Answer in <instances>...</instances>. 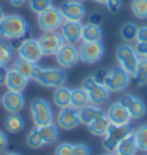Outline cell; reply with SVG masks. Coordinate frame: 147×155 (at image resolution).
I'll list each match as a JSON object with an SVG mask.
<instances>
[{
    "mask_svg": "<svg viewBox=\"0 0 147 155\" xmlns=\"http://www.w3.org/2000/svg\"><path fill=\"white\" fill-rule=\"evenodd\" d=\"M0 38L15 40V38H32V30L27 21L21 15H5L0 21Z\"/></svg>",
    "mask_w": 147,
    "mask_h": 155,
    "instance_id": "1",
    "label": "cell"
},
{
    "mask_svg": "<svg viewBox=\"0 0 147 155\" xmlns=\"http://www.w3.org/2000/svg\"><path fill=\"white\" fill-rule=\"evenodd\" d=\"M33 81L40 84L41 87H46V89H57L65 86V81H67V74H65V70L64 68H43L40 67L37 74H35Z\"/></svg>",
    "mask_w": 147,
    "mask_h": 155,
    "instance_id": "2",
    "label": "cell"
},
{
    "mask_svg": "<svg viewBox=\"0 0 147 155\" xmlns=\"http://www.w3.org/2000/svg\"><path fill=\"white\" fill-rule=\"evenodd\" d=\"M116 59H117V65L122 70H125L130 76L135 74L138 63H139V55L133 45H130V43L120 45L116 51Z\"/></svg>",
    "mask_w": 147,
    "mask_h": 155,
    "instance_id": "3",
    "label": "cell"
},
{
    "mask_svg": "<svg viewBox=\"0 0 147 155\" xmlns=\"http://www.w3.org/2000/svg\"><path fill=\"white\" fill-rule=\"evenodd\" d=\"M30 116L35 127H43L54 122L52 108L44 98H35L30 103Z\"/></svg>",
    "mask_w": 147,
    "mask_h": 155,
    "instance_id": "4",
    "label": "cell"
},
{
    "mask_svg": "<svg viewBox=\"0 0 147 155\" xmlns=\"http://www.w3.org/2000/svg\"><path fill=\"white\" fill-rule=\"evenodd\" d=\"M131 131H133L131 125H114V124H111L108 131L104 133V136H103V149L106 152L114 153L117 146L120 144V141L127 135H130Z\"/></svg>",
    "mask_w": 147,
    "mask_h": 155,
    "instance_id": "5",
    "label": "cell"
},
{
    "mask_svg": "<svg viewBox=\"0 0 147 155\" xmlns=\"http://www.w3.org/2000/svg\"><path fill=\"white\" fill-rule=\"evenodd\" d=\"M130 81H131V76L117 65V67L109 70L108 78H106V81H104V87H106L111 94H119V92H123V90L130 86Z\"/></svg>",
    "mask_w": 147,
    "mask_h": 155,
    "instance_id": "6",
    "label": "cell"
},
{
    "mask_svg": "<svg viewBox=\"0 0 147 155\" xmlns=\"http://www.w3.org/2000/svg\"><path fill=\"white\" fill-rule=\"evenodd\" d=\"M37 21H38V27L43 32H55V30H60L65 19H64V15H62L60 8H55L52 5L46 11L40 13Z\"/></svg>",
    "mask_w": 147,
    "mask_h": 155,
    "instance_id": "7",
    "label": "cell"
},
{
    "mask_svg": "<svg viewBox=\"0 0 147 155\" xmlns=\"http://www.w3.org/2000/svg\"><path fill=\"white\" fill-rule=\"evenodd\" d=\"M82 87L86 89V92H87V95L90 98V103H92V104L101 106V104H104L109 100L111 92L103 86V84L96 82L93 79V76H87L86 79L82 81Z\"/></svg>",
    "mask_w": 147,
    "mask_h": 155,
    "instance_id": "8",
    "label": "cell"
},
{
    "mask_svg": "<svg viewBox=\"0 0 147 155\" xmlns=\"http://www.w3.org/2000/svg\"><path fill=\"white\" fill-rule=\"evenodd\" d=\"M104 55V45L103 41H82L79 46V60L84 63H96Z\"/></svg>",
    "mask_w": 147,
    "mask_h": 155,
    "instance_id": "9",
    "label": "cell"
},
{
    "mask_svg": "<svg viewBox=\"0 0 147 155\" xmlns=\"http://www.w3.org/2000/svg\"><path fill=\"white\" fill-rule=\"evenodd\" d=\"M38 43H40V48L43 51V55L44 57H51V55H55L57 51L62 48V45L65 43L64 37L59 30L55 32H43V35L38 38Z\"/></svg>",
    "mask_w": 147,
    "mask_h": 155,
    "instance_id": "10",
    "label": "cell"
},
{
    "mask_svg": "<svg viewBox=\"0 0 147 155\" xmlns=\"http://www.w3.org/2000/svg\"><path fill=\"white\" fill-rule=\"evenodd\" d=\"M55 60H57V65L64 70L73 68L79 62V48H76V45L73 43H64L55 54Z\"/></svg>",
    "mask_w": 147,
    "mask_h": 155,
    "instance_id": "11",
    "label": "cell"
},
{
    "mask_svg": "<svg viewBox=\"0 0 147 155\" xmlns=\"http://www.w3.org/2000/svg\"><path fill=\"white\" fill-rule=\"evenodd\" d=\"M18 55H19V59L29 60V62H33V63H38L41 59L44 57L37 38H27V40H24L22 45L18 48Z\"/></svg>",
    "mask_w": 147,
    "mask_h": 155,
    "instance_id": "12",
    "label": "cell"
},
{
    "mask_svg": "<svg viewBox=\"0 0 147 155\" xmlns=\"http://www.w3.org/2000/svg\"><path fill=\"white\" fill-rule=\"evenodd\" d=\"M119 101H120L123 106L128 109V112H130V116H131L133 120H139V119H142L145 116V112H147L145 103L139 97H136V95L123 94V95H120Z\"/></svg>",
    "mask_w": 147,
    "mask_h": 155,
    "instance_id": "13",
    "label": "cell"
},
{
    "mask_svg": "<svg viewBox=\"0 0 147 155\" xmlns=\"http://www.w3.org/2000/svg\"><path fill=\"white\" fill-rule=\"evenodd\" d=\"M81 125V120H79V112L78 109H74L71 106L68 108H62L57 114V127L60 130H74L76 127Z\"/></svg>",
    "mask_w": 147,
    "mask_h": 155,
    "instance_id": "14",
    "label": "cell"
},
{
    "mask_svg": "<svg viewBox=\"0 0 147 155\" xmlns=\"http://www.w3.org/2000/svg\"><path fill=\"white\" fill-rule=\"evenodd\" d=\"M106 117L109 119V122L114 124V125H130L131 120H133L131 116H130V112H128V109L125 108L119 100L114 101V103L108 108Z\"/></svg>",
    "mask_w": 147,
    "mask_h": 155,
    "instance_id": "15",
    "label": "cell"
},
{
    "mask_svg": "<svg viewBox=\"0 0 147 155\" xmlns=\"http://www.w3.org/2000/svg\"><path fill=\"white\" fill-rule=\"evenodd\" d=\"M2 108L11 114V112H21L25 108V98L22 92H11L6 90L2 95Z\"/></svg>",
    "mask_w": 147,
    "mask_h": 155,
    "instance_id": "16",
    "label": "cell"
},
{
    "mask_svg": "<svg viewBox=\"0 0 147 155\" xmlns=\"http://www.w3.org/2000/svg\"><path fill=\"white\" fill-rule=\"evenodd\" d=\"M82 27H84V24L81 21H64V24L60 27V33L64 37L65 43L76 45L78 41H81Z\"/></svg>",
    "mask_w": 147,
    "mask_h": 155,
    "instance_id": "17",
    "label": "cell"
},
{
    "mask_svg": "<svg viewBox=\"0 0 147 155\" xmlns=\"http://www.w3.org/2000/svg\"><path fill=\"white\" fill-rule=\"evenodd\" d=\"M60 11L64 15L65 21H81L86 18V8L81 2H74V0H67L60 5Z\"/></svg>",
    "mask_w": 147,
    "mask_h": 155,
    "instance_id": "18",
    "label": "cell"
},
{
    "mask_svg": "<svg viewBox=\"0 0 147 155\" xmlns=\"http://www.w3.org/2000/svg\"><path fill=\"white\" fill-rule=\"evenodd\" d=\"M29 81H30L29 78H25L24 74L16 71L15 68H11V70H8L5 86H6V90H11V92H24Z\"/></svg>",
    "mask_w": 147,
    "mask_h": 155,
    "instance_id": "19",
    "label": "cell"
},
{
    "mask_svg": "<svg viewBox=\"0 0 147 155\" xmlns=\"http://www.w3.org/2000/svg\"><path fill=\"white\" fill-rule=\"evenodd\" d=\"M79 112V120H81V125H90L93 120L96 119H100L103 116H106V111H103L101 106H96V104H87V106H84L82 109L78 111Z\"/></svg>",
    "mask_w": 147,
    "mask_h": 155,
    "instance_id": "20",
    "label": "cell"
},
{
    "mask_svg": "<svg viewBox=\"0 0 147 155\" xmlns=\"http://www.w3.org/2000/svg\"><path fill=\"white\" fill-rule=\"evenodd\" d=\"M138 152H139V149H138V144H136L135 130H133L130 135H127L120 141V144L117 146L114 153H117V155H136Z\"/></svg>",
    "mask_w": 147,
    "mask_h": 155,
    "instance_id": "21",
    "label": "cell"
},
{
    "mask_svg": "<svg viewBox=\"0 0 147 155\" xmlns=\"http://www.w3.org/2000/svg\"><path fill=\"white\" fill-rule=\"evenodd\" d=\"M25 128V120L19 112H11L5 119V130L11 133V135H19L21 131H24Z\"/></svg>",
    "mask_w": 147,
    "mask_h": 155,
    "instance_id": "22",
    "label": "cell"
},
{
    "mask_svg": "<svg viewBox=\"0 0 147 155\" xmlns=\"http://www.w3.org/2000/svg\"><path fill=\"white\" fill-rule=\"evenodd\" d=\"M13 68H15L16 71H19L21 74H24L25 78H29V79L33 81L40 65L38 63H33V62H29V60H24V59H18L13 63Z\"/></svg>",
    "mask_w": 147,
    "mask_h": 155,
    "instance_id": "23",
    "label": "cell"
},
{
    "mask_svg": "<svg viewBox=\"0 0 147 155\" xmlns=\"http://www.w3.org/2000/svg\"><path fill=\"white\" fill-rule=\"evenodd\" d=\"M52 101H54V104L59 109L68 108L70 106V101H71V89H68L65 86L57 87V89L54 90V94H52Z\"/></svg>",
    "mask_w": 147,
    "mask_h": 155,
    "instance_id": "24",
    "label": "cell"
},
{
    "mask_svg": "<svg viewBox=\"0 0 147 155\" xmlns=\"http://www.w3.org/2000/svg\"><path fill=\"white\" fill-rule=\"evenodd\" d=\"M41 138H43V143L44 146H51L54 144L59 138V127L57 124H47V125H43V127H37Z\"/></svg>",
    "mask_w": 147,
    "mask_h": 155,
    "instance_id": "25",
    "label": "cell"
},
{
    "mask_svg": "<svg viewBox=\"0 0 147 155\" xmlns=\"http://www.w3.org/2000/svg\"><path fill=\"white\" fill-rule=\"evenodd\" d=\"M90 104V98L86 92L84 87H78V89H71V101H70V106L74 109H82L84 106Z\"/></svg>",
    "mask_w": 147,
    "mask_h": 155,
    "instance_id": "26",
    "label": "cell"
},
{
    "mask_svg": "<svg viewBox=\"0 0 147 155\" xmlns=\"http://www.w3.org/2000/svg\"><path fill=\"white\" fill-rule=\"evenodd\" d=\"M101 38H103V30L100 25L90 24V22L84 24L81 41H101Z\"/></svg>",
    "mask_w": 147,
    "mask_h": 155,
    "instance_id": "27",
    "label": "cell"
},
{
    "mask_svg": "<svg viewBox=\"0 0 147 155\" xmlns=\"http://www.w3.org/2000/svg\"><path fill=\"white\" fill-rule=\"evenodd\" d=\"M109 125H111L109 119H108L106 116H103V117H100V119H96V120H93L90 125H87V128H89V131L92 133L93 136H100V138H103V136H104V133L108 131Z\"/></svg>",
    "mask_w": 147,
    "mask_h": 155,
    "instance_id": "28",
    "label": "cell"
},
{
    "mask_svg": "<svg viewBox=\"0 0 147 155\" xmlns=\"http://www.w3.org/2000/svg\"><path fill=\"white\" fill-rule=\"evenodd\" d=\"M133 81L139 87L147 84V60L145 59H139L138 68H136L135 74H133Z\"/></svg>",
    "mask_w": 147,
    "mask_h": 155,
    "instance_id": "29",
    "label": "cell"
},
{
    "mask_svg": "<svg viewBox=\"0 0 147 155\" xmlns=\"http://www.w3.org/2000/svg\"><path fill=\"white\" fill-rule=\"evenodd\" d=\"M136 35H138V25H135L133 22H125L120 27V38L125 43L136 41Z\"/></svg>",
    "mask_w": 147,
    "mask_h": 155,
    "instance_id": "30",
    "label": "cell"
},
{
    "mask_svg": "<svg viewBox=\"0 0 147 155\" xmlns=\"http://www.w3.org/2000/svg\"><path fill=\"white\" fill-rule=\"evenodd\" d=\"M25 144L29 146L30 149H41V147H44L43 138H41L37 127H33V128L29 131V135H27V138H25Z\"/></svg>",
    "mask_w": 147,
    "mask_h": 155,
    "instance_id": "31",
    "label": "cell"
},
{
    "mask_svg": "<svg viewBox=\"0 0 147 155\" xmlns=\"http://www.w3.org/2000/svg\"><path fill=\"white\" fill-rule=\"evenodd\" d=\"M135 138H136L138 149L141 152H147V124L139 125L135 130Z\"/></svg>",
    "mask_w": 147,
    "mask_h": 155,
    "instance_id": "32",
    "label": "cell"
},
{
    "mask_svg": "<svg viewBox=\"0 0 147 155\" xmlns=\"http://www.w3.org/2000/svg\"><path fill=\"white\" fill-rule=\"evenodd\" d=\"M13 51H15V49L10 46V43H6L3 38L0 40V67L8 65L13 60Z\"/></svg>",
    "mask_w": 147,
    "mask_h": 155,
    "instance_id": "33",
    "label": "cell"
},
{
    "mask_svg": "<svg viewBox=\"0 0 147 155\" xmlns=\"http://www.w3.org/2000/svg\"><path fill=\"white\" fill-rule=\"evenodd\" d=\"M131 13L138 19H147V0H133Z\"/></svg>",
    "mask_w": 147,
    "mask_h": 155,
    "instance_id": "34",
    "label": "cell"
},
{
    "mask_svg": "<svg viewBox=\"0 0 147 155\" xmlns=\"http://www.w3.org/2000/svg\"><path fill=\"white\" fill-rule=\"evenodd\" d=\"M27 2H29L30 11H33L35 15H40V13H43L52 6V0H27Z\"/></svg>",
    "mask_w": 147,
    "mask_h": 155,
    "instance_id": "35",
    "label": "cell"
},
{
    "mask_svg": "<svg viewBox=\"0 0 147 155\" xmlns=\"http://www.w3.org/2000/svg\"><path fill=\"white\" fill-rule=\"evenodd\" d=\"M54 155H73V144L71 143H60L55 147Z\"/></svg>",
    "mask_w": 147,
    "mask_h": 155,
    "instance_id": "36",
    "label": "cell"
},
{
    "mask_svg": "<svg viewBox=\"0 0 147 155\" xmlns=\"http://www.w3.org/2000/svg\"><path fill=\"white\" fill-rule=\"evenodd\" d=\"M73 155H90V147L87 144H73Z\"/></svg>",
    "mask_w": 147,
    "mask_h": 155,
    "instance_id": "37",
    "label": "cell"
},
{
    "mask_svg": "<svg viewBox=\"0 0 147 155\" xmlns=\"http://www.w3.org/2000/svg\"><path fill=\"white\" fill-rule=\"evenodd\" d=\"M108 73H109V70L100 68V70H96L92 76H93V79H95L96 82H100V84H103V86H104V81H106V78H108Z\"/></svg>",
    "mask_w": 147,
    "mask_h": 155,
    "instance_id": "38",
    "label": "cell"
},
{
    "mask_svg": "<svg viewBox=\"0 0 147 155\" xmlns=\"http://www.w3.org/2000/svg\"><path fill=\"white\" fill-rule=\"evenodd\" d=\"M135 49L139 55V59H145L147 60V43H141V41H136Z\"/></svg>",
    "mask_w": 147,
    "mask_h": 155,
    "instance_id": "39",
    "label": "cell"
},
{
    "mask_svg": "<svg viewBox=\"0 0 147 155\" xmlns=\"http://www.w3.org/2000/svg\"><path fill=\"white\" fill-rule=\"evenodd\" d=\"M106 8H108L109 13H117V11H120V8H122V0H108Z\"/></svg>",
    "mask_w": 147,
    "mask_h": 155,
    "instance_id": "40",
    "label": "cell"
},
{
    "mask_svg": "<svg viewBox=\"0 0 147 155\" xmlns=\"http://www.w3.org/2000/svg\"><path fill=\"white\" fill-rule=\"evenodd\" d=\"M136 41H141V43H147V25L138 27V35H136Z\"/></svg>",
    "mask_w": 147,
    "mask_h": 155,
    "instance_id": "41",
    "label": "cell"
},
{
    "mask_svg": "<svg viewBox=\"0 0 147 155\" xmlns=\"http://www.w3.org/2000/svg\"><path fill=\"white\" fill-rule=\"evenodd\" d=\"M6 147H8V138L3 131H0V153H3L6 150Z\"/></svg>",
    "mask_w": 147,
    "mask_h": 155,
    "instance_id": "42",
    "label": "cell"
},
{
    "mask_svg": "<svg viewBox=\"0 0 147 155\" xmlns=\"http://www.w3.org/2000/svg\"><path fill=\"white\" fill-rule=\"evenodd\" d=\"M101 21H103V16L100 15V13H93V15H90V18H89V22H90V24L100 25Z\"/></svg>",
    "mask_w": 147,
    "mask_h": 155,
    "instance_id": "43",
    "label": "cell"
},
{
    "mask_svg": "<svg viewBox=\"0 0 147 155\" xmlns=\"http://www.w3.org/2000/svg\"><path fill=\"white\" fill-rule=\"evenodd\" d=\"M6 76H8V68H6V65H2V67H0V86H3V84H5Z\"/></svg>",
    "mask_w": 147,
    "mask_h": 155,
    "instance_id": "44",
    "label": "cell"
},
{
    "mask_svg": "<svg viewBox=\"0 0 147 155\" xmlns=\"http://www.w3.org/2000/svg\"><path fill=\"white\" fill-rule=\"evenodd\" d=\"M25 2H27V0H10V3L13 6H22Z\"/></svg>",
    "mask_w": 147,
    "mask_h": 155,
    "instance_id": "45",
    "label": "cell"
},
{
    "mask_svg": "<svg viewBox=\"0 0 147 155\" xmlns=\"http://www.w3.org/2000/svg\"><path fill=\"white\" fill-rule=\"evenodd\" d=\"M93 2H96V3H101V5H106V3H108V0H93Z\"/></svg>",
    "mask_w": 147,
    "mask_h": 155,
    "instance_id": "46",
    "label": "cell"
},
{
    "mask_svg": "<svg viewBox=\"0 0 147 155\" xmlns=\"http://www.w3.org/2000/svg\"><path fill=\"white\" fill-rule=\"evenodd\" d=\"M5 18V13H3V10H2V6H0V21H2Z\"/></svg>",
    "mask_w": 147,
    "mask_h": 155,
    "instance_id": "47",
    "label": "cell"
},
{
    "mask_svg": "<svg viewBox=\"0 0 147 155\" xmlns=\"http://www.w3.org/2000/svg\"><path fill=\"white\" fill-rule=\"evenodd\" d=\"M3 155H21V153H18V152H5Z\"/></svg>",
    "mask_w": 147,
    "mask_h": 155,
    "instance_id": "48",
    "label": "cell"
},
{
    "mask_svg": "<svg viewBox=\"0 0 147 155\" xmlns=\"http://www.w3.org/2000/svg\"><path fill=\"white\" fill-rule=\"evenodd\" d=\"M101 155H114L113 152H104V153H101Z\"/></svg>",
    "mask_w": 147,
    "mask_h": 155,
    "instance_id": "49",
    "label": "cell"
},
{
    "mask_svg": "<svg viewBox=\"0 0 147 155\" xmlns=\"http://www.w3.org/2000/svg\"><path fill=\"white\" fill-rule=\"evenodd\" d=\"M0 104H2V97H0Z\"/></svg>",
    "mask_w": 147,
    "mask_h": 155,
    "instance_id": "50",
    "label": "cell"
},
{
    "mask_svg": "<svg viewBox=\"0 0 147 155\" xmlns=\"http://www.w3.org/2000/svg\"><path fill=\"white\" fill-rule=\"evenodd\" d=\"M74 2H82V0H74Z\"/></svg>",
    "mask_w": 147,
    "mask_h": 155,
    "instance_id": "51",
    "label": "cell"
},
{
    "mask_svg": "<svg viewBox=\"0 0 147 155\" xmlns=\"http://www.w3.org/2000/svg\"><path fill=\"white\" fill-rule=\"evenodd\" d=\"M114 155H117V153H114Z\"/></svg>",
    "mask_w": 147,
    "mask_h": 155,
    "instance_id": "52",
    "label": "cell"
}]
</instances>
